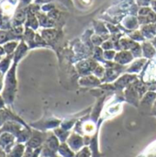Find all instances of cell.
<instances>
[{"mask_svg":"<svg viewBox=\"0 0 156 157\" xmlns=\"http://www.w3.org/2000/svg\"><path fill=\"white\" fill-rule=\"evenodd\" d=\"M26 151V145L24 144L17 143L12 150L7 154V157H23Z\"/></svg>","mask_w":156,"mask_h":157,"instance_id":"cell-5","label":"cell"},{"mask_svg":"<svg viewBox=\"0 0 156 157\" xmlns=\"http://www.w3.org/2000/svg\"><path fill=\"white\" fill-rule=\"evenodd\" d=\"M18 121V122L25 124V122L18 116H17L12 110H10L6 107L5 109H0V129L3 127V125L6 121Z\"/></svg>","mask_w":156,"mask_h":157,"instance_id":"cell-3","label":"cell"},{"mask_svg":"<svg viewBox=\"0 0 156 157\" xmlns=\"http://www.w3.org/2000/svg\"><path fill=\"white\" fill-rule=\"evenodd\" d=\"M3 78H4V77H1V78H0V93H2V91H3V86H4Z\"/></svg>","mask_w":156,"mask_h":157,"instance_id":"cell-11","label":"cell"},{"mask_svg":"<svg viewBox=\"0 0 156 157\" xmlns=\"http://www.w3.org/2000/svg\"><path fill=\"white\" fill-rule=\"evenodd\" d=\"M6 107V103H5V100H4L3 97L1 96V94H0V109H5Z\"/></svg>","mask_w":156,"mask_h":157,"instance_id":"cell-9","label":"cell"},{"mask_svg":"<svg viewBox=\"0 0 156 157\" xmlns=\"http://www.w3.org/2000/svg\"><path fill=\"white\" fill-rule=\"evenodd\" d=\"M17 46H18V44H17V41H16V40H11V41H8V42L3 44V48L6 52V55H13L15 53Z\"/></svg>","mask_w":156,"mask_h":157,"instance_id":"cell-7","label":"cell"},{"mask_svg":"<svg viewBox=\"0 0 156 157\" xmlns=\"http://www.w3.org/2000/svg\"><path fill=\"white\" fill-rule=\"evenodd\" d=\"M17 144V138L12 133L0 132V148L8 154Z\"/></svg>","mask_w":156,"mask_h":157,"instance_id":"cell-2","label":"cell"},{"mask_svg":"<svg viewBox=\"0 0 156 157\" xmlns=\"http://www.w3.org/2000/svg\"><path fill=\"white\" fill-rule=\"evenodd\" d=\"M13 64V55H6L0 60V73L3 76L8 72Z\"/></svg>","mask_w":156,"mask_h":157,"instance_id":"cell-4","label":"cell"},{"mask_svg":"<svg viewBox=\"0 0 156 157\" xmlns=\"http://www.w3.org/2000/svg\"><path fill=\"white\" fill-rule=\"evenodd\" d=\"M16 34L12 31L0 30V44H5L8 41H11L15 38Z\"/></svg>","mask_w":156,"mask_h":157,"instance_id":"cell-8","label":"cell"},{"mask_svg":"<svg viewBox=\"0 0 156 157\" xmlns=\"http://www.w3.org/2000/svg\"><path fill=\"white\" fill-rule=\"evenodd\" d=\"M17 63H13L12 66L8 72L5 75L3 78L4 86L1 96L3 97L6 106H11L16 98V93L17 90Z\"/></svg>","mask_w":156,"mask_h":157,"instance_id":"cell-1","label":"cell"},{"mask_svg":"<svg viewBox=\"0 0 156 157\" xmlns=\"http://www.w3.org/2000/svg\"><path fill=\"white\" fill-rule=\"evenodd\" d=\"M0 157H7V154L1 148H0Z\"/></svg>","mask_w":156,"mask_h":157,"instance_id":"cell-10","label":"cell"},{"mask_svg":"<svg viewBox=\"0 0 156 157\" xmlns=\"http://www.w3.org/2000/svg\"><path fill=\"white\" fill-rule=\"evenodd\" d=\"M26 52H27V46H26L23 42H21V43L17 46V48L15 53L13 54V63H18V62L21 60V58L25 55Z\"/></svg>","mask_w":156,"mask_h":157,"instance_id":"cell-6","label":"cell"}]
</instances>
